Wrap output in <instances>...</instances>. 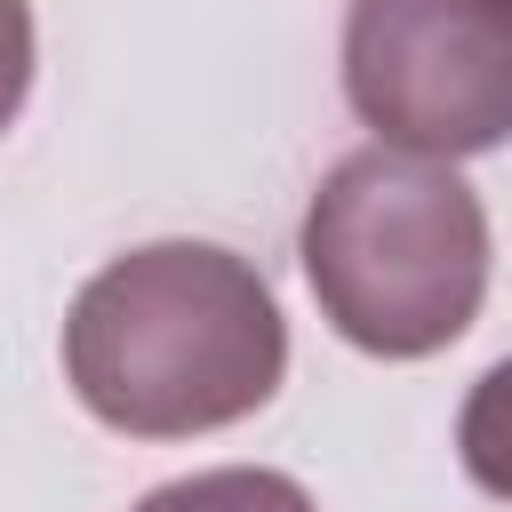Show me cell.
<instances>
[{
    "mask_svg": "<svg viewBox=\"0 0 512 512\" xmlns=\"http://www.w3.org/2000/svg\"><path fill=\"white\" fill-rule=\"evenodd\" d=\"M288 376V320L264 272L216 240L112 256L64 312L72 400L128 440H192L256 416Z\"/></svg>",
    "mask_w": 512,
    "mask_h": 512,
    "instance_id": "cell-1",
    "label": "cell"
},
{
    "mask_svg": "<svg viewBox=\"0 0 512 512\" xmlns=\"http://www.w3.org/2000/svg\"><path fill=\"white\" fill-rule=\"evenodd\" d=\"M320 320L376 360L448 352L488 296V208L480 192L424 152H344L296 232Z\"/></svg>",
    "mask_w": 512,
    "mask_h": 512,
    "instance_id": "cell-2",
    "label": "cell"
},
{
    "mask_svg": "<svg viewBox=\"0 0 512 512\" xmlns=\"http://www.w3.org/2000/svg\"><path fill=\"white\" fill-rule=\"evenodd\" d=\"M344 96L392 152H496L512 136V0H352Z\"/></svg>",
    "mask_w": 512,
    "mask_h": 512,
    "instance_id": "cell-3",
    "label": "cell"
},
{
    "mask_svg": "<svg viewBox=\"0 0 512 512\" xmlns=\"http://www.w3.org/2000/svg\"><path fill=\"white\" fill-rule=\"evenodd\" d=\"M128 512H320L304 480L272 472V464H216V472H184L152 496H136Z\"/></svg>",
    "mask_w": 512,
    "mask_h": 512,
    "instance_id": "cell-4",
    "label": "cell"
},
{
    "mask_svg": "<svg viewBox=\"0 0 512 512\" xmlns=\"http://www.w3.org/2000/svg\"><path fill=\"white\" fill-rule=\"evenodd\" d=\"M32 64H40L32 0H0V136L16 128V112H24V96H32Z\"/></svg>",
    "mask_w": 512,
    "mask_h": 512,
    "instance_id": "cell-5",
    "label": "cell"
}]
</instances>
